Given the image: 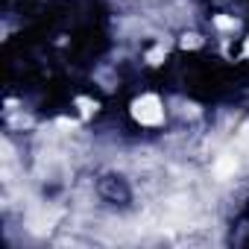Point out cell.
<instances>
[{"label": "cell", "mask_w": 249, "mask_h": 249, "mask_svg": "<svg viewBox=\"0 0 249 249\" xmlns=\"http://www.w3.org/2000/svg\"><path fill=\"white\" fill-rule=\"evenodd\" d=\"M132 114L141 126H159L164 120V108H161V100L156 94H144L141 100L132 103Z\"/></svg>", "instance_id": "1"}, {"label": "cell", "mask_w": 249, "mask_h": 249, "mask_svg": "<svg viewBox=\"0 0 249 249\" xmlns=\"http://www.w3.org/2000/svg\"><path fill=\"white\" fill-rule=\"evenodd\" d=\"M229 173H234V159H223V161L217 164V176H220V179L229 176Z\"/></svg>", "instance_id": "2"}]
</instances>
